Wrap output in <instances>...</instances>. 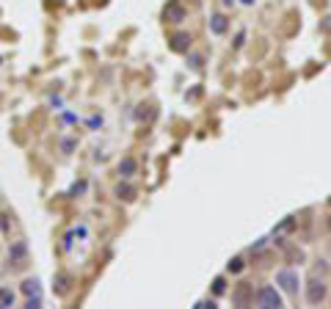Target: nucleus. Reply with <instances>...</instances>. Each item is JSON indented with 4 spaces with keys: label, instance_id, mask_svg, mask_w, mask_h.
<instances>
[{
    "label": "nucleus",
    "instance_id": "obj_6",
    "mask_svg": "<svg viewBox=\"0 0 331 309\" xmlns=\"http://www.w3.org/2000/svg\"><path fill=\"white\" fill-rule=\"evenodd\" d=\"M171 47H174V50H177V52H185L188 47H191V36H185V34H177V36H174V44H171Z\"/></svg>",
    "mask_w": 331,
    "mask_h": 309
},
{
    "label": "nucleus",
    "instance_id": "obj_2",
    "mask_svg": "<svg viewBox=\"0 0 331 309\" xmlns=\"http://www.w3.org/2000/svg\"><path fill=\"white\" fill-rule=\"evenodd\" d=\"M276 284H281V290H284V292L296 295V292H298V274L284 268V271H279V274H276Z\"/></svg>",
    "mask_w": 331,
    "mask_h": 309
},
{
    "label": "nucleus",
    "instance_id": "obj_14",
    "mask_svg": "<svg viewBox=\"0 0 331 309\" xmlns=\"http://www.w3.org/2000/svg\"><path fill=\"white\" fill-rule=\"evenodd\" d=\"M67 276H58V292H67Z\"/></svg>",
    "mask_w": 331,
    "mask_h": 309
},
{
    "label": "nucleus",
    "instance_id": "obj_7",
    "mask_svg": "<svg viewBox=\"0 0 331 309\" xmlns=\"http://www.w3.org/2000/svg\"><path fill=\"white\" fill-rule=\"evenodd\" d=\"M210 28H212V34H226V17H224V14H215Z\"/></svg>",
    "mask_w": 331,
    "mask_h": 309
},
{
    "label": "nucleus",
    "instance_id": "obj_5",
    "mask_svg": "<svg viewBox=\"0 0 331 309\" xmlns=\"http://www.w3.org/2000/svg\"><path fill=\"white\" fill-rule=\"evenodd\" d=\"M136 169H138V163L133 160V157H124V160L119 163V174H122V177H133Z\"/></svg>",
    "mask_w": 331,
    "mask_h": 309
},
{
    "label": "nucleus",
    "instance_id": "obj_15",
    "mask_svg": "<svg viewBox=\"0 0 331 309\" xmlns=\"http://www.w3.org/2000/svg\"><path fill=\"white\" fill-rule=\"evenodd\" d=\"M215 292H224V279H215Z\"/></svg>",
    "mask_w": 331,
    "mask_h": 309
},
{
    "label": "nucleus",
    "instance_id": "obj_4",
    "mask_svg": "<svg viewBox=\"0 0 331 309\" xmlns=\"http://www.w3.org/2000/svg\"><path fill=\"white\" fill-rule=\"evenodd\" d=\"M14 290L11 287H0V309H6V307H14Z\"/></svg>",
    "mask_w": 331,
    "mask_h": 309
},
{
    "label": "nucleus",
    "instance_id": "obj_9",
    "mask_svg": "<svg viewBox=\"0 0 331 309\" xmlns=\"http://www.w3.org/2000/svg\"><path fill=\"white\" fill-rule=\"evenodd\" d=\"M22 292H25V295H39V282H36V279H25V282H22Z\"/></svg>",
    "mask_w": 331,
    "mask_h": 309
},
{
    "label": "nucleus",
    "instance_id": "obj_3",
    "mask_svg": "<svg viewBox=\"0 0 331 309\" xmlns=\"http://www.w3.org/2000/svg\"><path fill=\"white\" fill-rule=\"evenodd\" d=\"M323 298H326V284L320 279H309L306 282V301L309 304H320Z\"/></svg>",
    "mask_w": 331,
    "mask_h": 309
},
{
    "label": "nucleus",
    "instance_id": "obj_1",
    "mask_svg": "<svg viewBox=\"0 0 331 309\" xmlns=\"http://www.w3.org/2000/svg\"><path fill=\"white\" fill-rule=\"evenodd\" d=\"M257 304L265 309H279L281 307V295L276 292V287H262L257 292Z\"/></svg>",
    "mask_w": 331,
    "mask_h": 309
},
{
    "label": "nucleus",
    "instance_id": "obj_13",
    "mask_svg": "<svg viewBox=\"0 0 331 309\" xmlns=\"http://www.w3.org/2000/svg\"><path fill=\"white\" fill-rule=\"evenodd\" d=\"M229 271H235V274H238V271H243V259H240V257H235V259L229 262Z\"/></svg>",
    "mask_w": 331,
    "mask_h": 309
},
{
    "label": "nucleus",
    "instance_id": "obj_10",
    "mask_svg": "<svg viewBox=\"0 0 331 309\" xmlns=\"http://www.w3.org/2000/svg\"><path fill=\"white\" fill-rule=\"evenodd\" d=\"M116 196L124 199V202H130V199L136 196V190L130 188V185H119V188H116Z\"/></svg>",
    "mask_w": 331,
    "mask_h": 309
},
{
    "label": "nucleus",
    "instance_id": "obj_8",
    "mask_svg": "<svg viewBox=\"0 0 331 309\" xmlns=\"http://www.w3.org/2000/svg\"><path fill=\"white\" fill-rule=\"evenodd\" d=\"M248 295H251V290H248V284H240V287H238V292H235V304H238V307H243V304L248 301Z\"/></svg>",
    "mask_w": 331,
    "mask_h": 309
},
{
    "label": "nucleus",
    "instance_id": "obj_11",
    "mask_svg": "<svg viewBox=\"0 0 331 309\" xmlns=\"http://www.w3.org/2000/svg\"><path fill=\"white\" fill-rule=\"evenodd\" d=\"M9 257H11V262H17V259L25 257V243H17V246L9 251Z\"/></svg>",
    "mask_w": 331,
    "mask_h": 309
},
{
    "label": "nucleus",
    "instance_id": "obj_12",
    "mask_svg": "<svg viewBox=\"0 0 331 309\" xmlns=\"http://www.w3.org/2000/svg\"><path fill=\"white\" fill-rule=\"evenodd\" d=\"M166 14H169V17H174V22H179V19H182V9H179L177 3H171L169 9H166Z\"/></svg>",
    "mask_w": 331,
    "mask_h": 309
}]
</instances>
